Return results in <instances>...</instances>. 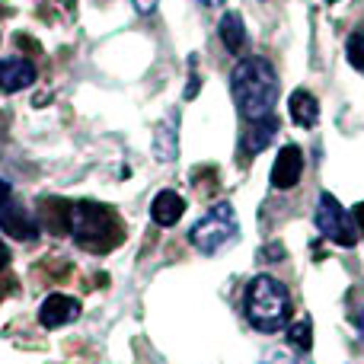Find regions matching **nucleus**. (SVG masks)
<instances>
[{
	"label": "nucleus",
	"mask_w": 364,
	"mask_h": 364,
	"mask_svg": "<svg viewBox=\"0 0 364 364\" xmlns=\"http://www.w3.org/2000/svg\"><path fill=\"white\" fill-rule=\"evenodd\" d=\"M233 102L246 122H256L272 115L278 102V74L265 58H246L230 74Z\"/></svg>",
	"instance_id": "f257e3e1"
},
{
	"label": "nucleus",
	"mask_w": 364,
	"mask_h": 364,
	"mask_svg": "<svg viewBox=\"0 0 364 364\" xmlns=\"http://www.w3.org/2000/svg\"><path fill=\"white\" fill-rule=\"evenodd\" d=\"M68 230L77 240V246H83L90 252H109L125 237L119 214L112 208L100 205V201H74L70 205Z\"/></svg>",
	"instance_id": "f03ea898"
},
{
	"label": "nucleus",
	"mask_w": 364,
	"mask_h": 364,
	"mask_svg": "<svg viewBox=\"0 0 364 364\" xmlns=\"http://www.w3.org/2000/svg\"><path fill=\"white\" fill-rule=\"evenodd\" d=\"M246 316L259 333H278L291 316L288 288L272 275H256L246 288Z\"/></svg>",
	"instance_id": "7ed1b4c3"
},
{
	"label": "nucleus",
	"mask_w": 364,
	"mask_h": 364,
	"mask_svg": "<svg viewBox=\"0 0 364 364\" xmlns=\"http://www.w3.org/2000/svg\"><path fill=\"white\" fill-rule=\"evenodd\" d=\"M240 233V224H237V214L227 201L214 205L198 224L188 230V243L201 252H220L224 246H230Z\"/></svg>",
	"instance_id": "20e7f679"
},
{
	"label": "nucleus",
	"mask_w": 364,
	"mask_h": 364,
	"mask_svg": "<svg viewBox=\"0 0 364 364\" xmlns=\"http://www.w3.org/2000/svg\"><path fill=\"white\" fill-rule=\"evenodd\" d=\"M314 220H316V230H320L326 240H333L336 246H355L358 243V224H355L352 214L336 201V195H329V192L320 195Z\"/></svg>",
	"instance_id": "39448f33"
},
{
	"label": "nucleus",
	"mask_w": 364,
	"mask_h": 364,
	"mask_svg": "<svg viewBox=\"0 0 364 364\" xmlns=\"http://www.w3.org/2000/svg\"><path fill=\"white\" fill-rule=\"evenodd\" d=\"M304 176V151L297 144H284L272 164V188H294Z\"/></svg>",
	"instance_id": "423d86ee"
},
{
	"label": "nucleus",
	"mask_w": 364,
	"mask_h": 364,
	"mask_svg": "<svg viewBox=\"0 0 364 364\" xmlns=\"http://www.w3.org/2000/svg\"><path fill=\"white\" fill-rule=\"evenodd\" d=\"M77 316H80V301H74V297H68V294H51V297H45L42 307H38V323H42L45 329L68 326Z\"/></svg>",
	"instance_id": "0eeeda50"
},
{
	"label": "nucleus",
	"mask_w": 364,
	"mask_h": 364,
	"mask_svg": "<svg viewBox=\"0 0 364 364\" xmlns=\"http://www.w3.org/2000/svg\"><path fill=\"white\" fill-rule=\"evenodd\" d=\"M0 230L10 233L13 240H36L38 230H42V224H38V218H32L26 208L4 205L0 208Z\"/></svg>",
	"instance_id": "6e6552de"
},
{
	"label": "nucleus",
	"mask_w": 364,
	"mask_h": 364,
	"mask_svg": "<svg viewBox=\"0 0 364 364\" xmlns=\"http://www.w3.org/2000/svg\"><path fill=\"white\" fill-rule=\"evenodd\" d=\"M36 83V64L26 58H4L0 61V90L4 93H19V90Z\"/></svg>",
	"instance_id": "1a4fd4ad"
},
{
	"label": "nucleus",
	"mask_w": 364,
	"mask_h": 364,
	"mask_svg": "<svg viewBox=\"0 0 364 364\" xmlns=\"http://www.w3.org/2000/svg\"><path fill=\"white\" fill-rule=\"evenodd\" d=\"M182 214H186V198L176 195V192H170V188H164L151 205V218H154V224H160V227L179 224Z\"/></svg>",
	"instance_id": "9d476101"
},
{
	"label": "nucleus",
	"mask_w": 364,
	"mask_h": 364,
	"mask_svg": "<svg viewBox=\"0 0 364 364\" xmlns=\"http://www.w3.org/2000/svg\"><path fill=\"white\" fill-rule=\"evenodd\" d=\"M288 109H291L294 125H301V128H314L320 122V102H316V96L310 90H294L288 100Z\"/></svg>",
	"instance_id": "9b49d317"
},
{
	"label": "nucleus",
	"mask_w": 364,
	"mask_h": 364,
	"mask_svg": "<svg viewBox=\"0 0 364 364\" xmlns=\"http://www.w3.org/2000/svg\"><path fill=\"white\" fill-rule=\"evenodd\" d=\"M220 42H224V48L230 51V55H240V51L246 48V26H243V16H240L237 10H227L224 16H220Z\"/></svg>",
	"instance_id": "f8f14e48"
},
{
	"label": "nucleus",
	"mask_w": 364,
	"mask_h": 364,
	"mask_svg": "<svg viewBox=\"0 0 364 364\" xmlns=\"http://www.w3.org/2000/svg\"><path fill=\"white\" fill-rule=\"evenodd\" d=\"M278 132V119L275 115H265V119H256L250 122V132H246V151L250 154H259Z\"/></svg>",
	"instance_id": "ddd939ff"
},
{
	"label": "nucleus",
	"mask_w": 364,
	"mask_h": 364,
	"mask_svg": "<svg viewBox=\"0 0 364 364\" xmlns=\"http://www.w3.org/2000/svg\"><path fill=\"white\" fill-rule=\"evenodd\" d=\"M176 128H179V119L176 115H170V122H164V125L157 128V141H154V154H157V160H176Z\"/></svg>",
	"instance_id": "4468645a"
},
{
	"label": "nucleus",
	"mask_w": 364,
	"mask_h": 364,
	"mask_svg": "<svg viewBox=\"0 0 364 364\" xmlns=\"http://www.w3.org/2000/svg\"><path fill=\"white\" fill-rule=\"evenodd\" d=\"M288 342L297 355H307L310 348H314V323H310V316H301V320L288 329Z\"/></svg>",
	"instance_id": "2eb2a0df"
},
{
	"label": "nucleus",
	"mask_w": 364,
	"mask_h": 364,
	"mask_svg": "<svg viewBox=\"0 0 364 364\" xmlns=\"http://www.w3.org/2000/svg\"><path fill=\"white\" fill-rule=\"evenodd\" d=\"M346 55H348V61H352V68L364 74V32H355V36H348Z\"/></svg>",
	"instance_id": "dca6fc26"
},
{
	"label": "nucleus",
	"mask_w": 364,
	"mask_h": 364,
	"mask_svg": "<svg viewBox=\"0 0 364 364\" xmlns=\"http://www.w3.org/2000/svg\"><path fill=\"white\" fill-rule=\"evenodd\" d=\"M262 364H307V361L297 358L294 352H272L269 358H262Z\"/></svg>",
	"instance_id": "f3484780"
},
{
	"label": "nucleus",
	"mask_w": 364,
	"mask_h": 364,
	"mask_svg": "<svg viewBox=\"0 0 364 364\" xmlns=\"http://www.w3.org/2000/svg\"><path fill=\"white\" fill-rule=\"evenodd\" d=\"M10 192H13V188H10V182H6L4 176H0V208H4L6 201H10Z\"/></svg>",
	"instance_id": "a211bd4d"
},
{
	"label": "nucleus",
	"mask_w": 364,
	"mask_h": 364,
	"mask_svg": "<svg viewBox=\"0 0 364 364\" xmlns=\"http://www.w3.org/2000/svg\"><path fill=\"white\" fill-rule=\"evenodd\" d=\"M198 87H201V80H198V77H192V80H188V87H186V100H195V96H198Z\"/></svg>",
	"instance_id": "6ab92c4d"
},
{
	"label": "nucleus",
	"mask_w": 364,
	"mask_h": 364,
	"mask_svg": "<svg viewBox=\"0 0 364 364\" xmlns=\"http://www.w3.org/2000/svg\"><path fill=\"white\" fill-rule=\"evenodd\" d=\"M352 218H355V224H358V227H361V230H364V201H361V205H355Z\"/></svg>",
	"instance_id": "aec40b11"
},
{
	"label": "nucleus",
	"mask_w": 364,
	"mask_h": 364,
	"mask_svg": "<svg viewBox=\"0 0 364 364\" xmlns=\"http://www.w3.org/2000/svg\"><path fill=\"white\" fill-rule=\"evenodd\" d=\"M10 265V250H6V243L0 240V269H6Z\"/></svg>",
	"instance_id": "412c9836"
},
{
	"label": "nucleus",
	"mask_w": 364,
	"mask_h": 364,
	"mask_svg": "<svg viewBox=\"0 0 364 364\" xmlns=\"http://www.w3.org/2000/svg\"><path fill=\"white\" fill-rule=\"evenodd\" d=\"M201 4H208V6H218V4H224V0H201Z\"/></svg>",
	"instance_id": "4be33fe9"
},
{
	"label": "nucleus",
	"mask_w": 364,
	"mask_h": 364,
	"mask_svg": "<svg viewBox=\"0 0 364 364\" xmlns=\"http://www.w3.org/2000/svg\"><path fill=\"white\" fill-rule=\"evenodd\" d=\"M326 4H339V0H326Z\"/></svg>",
	"instance_id": "5701e85b"
}]
</instances>
